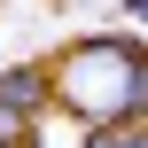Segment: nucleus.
<instances>
[{"instance_id":"4","label":"nucleus","mask_w":148,"mask_h":148,"mask_svg":"<svg viewBox=\"0 0 148 148\" xmlns=\"http://www.w3.org/2000/svg\"><path fill=\"white\" fill-rule=\"evenodd\" d=\"M125 16H133V23H140V31H148V0H125Z\"/></svg>"},{"instance_id":"3","label":"nucleus","mask_w":148,"mask_h":148,"mask_svg":"<svg viewBox=\"0 0 148 148\" xmlns=\"http://www.w3.org/2000/svg\"><path fill=\"white\" fill-rule=\"evenodd\" d=\"M117 148H148V117H133V125H117Z\"/></svg>"},{"instance_id":"2","label":"nucleus","mask_w":148,"mask_h":148,"mask_svg":"<svg viewBox=\"0 0 148 148\" xmlns=\"http://www.w3.org/2000/svg\"><path fill=\"white\" fill-rule=\"evenodd\" d=\"M47 109H55V70H47V62H8V70H0V133L23 140Z\"/></svg>"},{"instance_id":"1","label":"nucleus","mask_w":148,"mask_h":148,"mask_svg":"<svg viewBox=\"0 0 148 148\" xmlns=\"http://www.w3.org/2000/svg\"><path fill=\"white\" fill-rule=\"evenodd\" d=\"M55 109L78 125H133L148 117V47L125 31H94L78 47H62L55 62Z\"/></svg>"},{"instance_id":"5","label":"nucleus","mask_w":148,"mask_h":148,"mask_svg":"<svg viewBox=\"0 0 148 148\" xmlns=\"http://www.w3.org/2000/svg\"><path fill=\"white\" fill-rule=\"evenodd\" d=\"M0 148H23V140H8V133H0Z\"/></svg>"}]
</instances>
